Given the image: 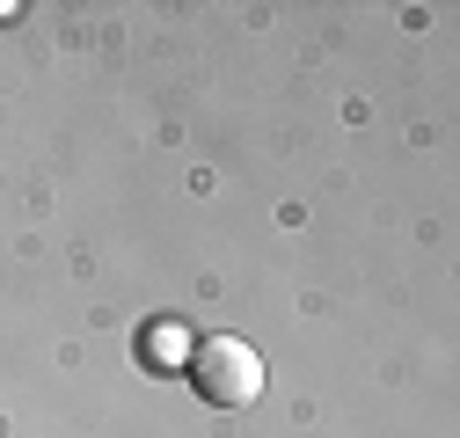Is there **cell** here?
Here are the masks:
<instances>
[{
  "mask_svg": "<svg viewBox=\"0 0 460 438\" xmlns=\"http://www.w3.org/2000/svg\"><path fill=\"white\" fill-rule=\"evenodd\" d=\"M190 388L212 402V409H249L256 395H263V358H256V344H242V337H205V344H190Z\"/></svg>",
  "mask_w": 460,
  "mask_h": 438,
  "instance_id": "1",
  "label": "cell"
},
{
  "mask_svg": "<svg viewBox=\"0 0 460 438\" xmlns=\"http://www.w3.org/2000/svg\"><path fill=\"white\" fill-rule=\"evenodd\" d=\"M139 358H146L154 372H183V365H190V337H183L176 321H154L146 337H139Z\"/></svg>",
  "mask_w": 460,
  "mask_h": 438,
  "instance_id": "2",
  "label": "cell"
},
{
  "mask_svg": "<svg viewBox=\"0 0 460 438\" xmlns=\"http://www.w3.org/2000/svg\"><path fill=\"white\" fill-rule=\"evenodd\" d=\"M15 15H22V8H15V0H0V22H15Z\"/></svg>",
  "mask_w": 460,
  "mask_h": 438,
  "instance_id": "3",
  "label": "cell"
}]
</instances>
